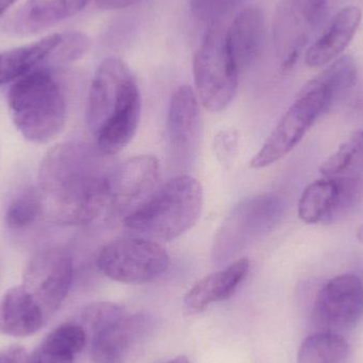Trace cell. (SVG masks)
Returning a JSON list of instances; mask_svg holds the SVG:
<instances>
[{
    "label": "cell",
    "instance_id": "cell-9",
    "mask_svg": "<svg viewBox=\"0 0 363 363\" xmlns=\"http://www.w3.org/2000/svg\"><path fill=\"white\" fill-rule=\"evenodd\" d=\"M72 281L74 262L69 252L61 245H48L30 258L23 273V287L49 318L63 304Z\"/></svg>",
    "mask_w": 363,
    "mask_h": 363
},
{
    "label": "cell",
    "instance_id": "cell-14",
    "mask_svg": "<svg viewBox=\"0 0 363 363\" xmlns=\"http://www.w3.org/2000/svg\"><path fill=\"white\" fill-rule=\"evenodd\" d=\"M200 133V108L198 97L188 85L172 94L166 123L170 165L186 168L196 157Z\"/></svg>",
    "mask_w": 363,
    "mask_h": 363
},
{
    "label": "cell",
    "instance_id": "cell-16",
    "mask_svg": "<svg viewBox=\"0 0 363 363\" xmlns=\"http://www.w3.org/2000/svg\"><path fill=\"white\" fill-rule=\"evenodd\" d=\"M91 0H27L4 23L9 35H33L78 14Z\"/></svg>",
    "mask_w": 363,
    "mask_h": 363
},
{
    "label": "cell",
    "instance_id": "cell-8",
    "mask_svg": "<svg viewBox=\"0 0 363 363\" xmlns=\"http://www.w3.org/2000/svg\"><path fill=\"white\" fill-rule=\"evenodd\" d=\"M97 264L113 281L140 285L163 275L169 268L170 257L161 243L134 235L104 245L98 255Z\"/></svg>",
    "mask_w": 363,
    "mask_h": 363
},
{
    "label": "cell",
    "instance_id": "cell-31",
    "mask_svg": "<svg viewBox=\"0 0 363 363\" xmlns=\"http://www.w3.org/2000/svg\"><path fill=\"white\" fill-rule=\"evenodd\" d=\"M140 1L142 0H96V4L99 8L113 10V9L128 8Z\"/></svg>",
    "mask_w": 363,
    "mask_h": 363
},
{
    "label": "cell",
    "instance_id": "cell-23",
    "mask_svg": "<svg viewBox=\"0 0 363 363\" xmlns=\"http://www.w3.org/2000/svg\"><path fill=\"white\" fill-rule=\"evenodd\" d=\"M319 170L325 178L363 179V130L354 132L320 165Z\"/></svg>",
    "mask_w": 363,
    "mask_h": 363
},
{
    "label": "cell",
    "instance_id": "cell-24",
    "mask_svg": "<svg viewBox=\"0 0 363 363\" xmlns=\"http://www.w3.org/2000/svg\"><path fill=\"white\" fill-rule=\"evenodd\" d=\"M349 356V343L341 335L322 332L303 341L298 363H347Z\"/></svg>",
    "mask_w": 363,
    "mask_h": 363
},
{
    "label": "cell",
    "instance_id": "cell-28",
    "mask_svg": "<svg viewBox=\"0 0 363 363\" xmlns=\"http://www.w3.org/2000/svg\"><path fill=\"white\" fill-rule=\"evenodd\" d=\"M245 0H189L190 10L203 23L216 25Z\"/></svg>",
    "mask_w": 363,
    "mask_h": 363
},
{
    "label": "cell",
    "instance_id": "cell-22",
    "mask_svg": "<svg viewBox=\"0 0 363 363\" xmlns=\"http://www.w3.org/2000/svg\"><path fill=\"white\" fill-rule=\"evenodd\" d=\"M60 40L61 34H52L38 42L0 52V85L18 80L29 74L50 55Z\"/></svg>",
    "mask_w": 363,
    "mask_h": 363
},
{
    "label": "cell",
    "instance_id": "cell-27",
    "mask_svg": "<svg viewBox=\"0 0 363 363\" xmlns=\"http://www.w3.org/2000/svg\"><path fill=\"white\" fill-rule=\"evenodd\" d=\"M125 315L123 308L112 302H98L89 305L81 313V325L91 335L112 325Z\"/></svg>",
    "mask_w": 363,
    "mask_h": 363
},
{
    "label": "cell",
    "instance_id": "cell-20",
    "mask_svg": "<svg viewBox=\"0 0 363 363\" xmlns=\"http://www.w3.org/2000/svg\"><path fill=\"white\" fill-rule=\"evenodd\" d=\"M48 318L35 298L23 287H13L0 300V333L6 336H31Z\"/></svg>",
    "mask_w": 363,
    "mask_h": 363
},
{
    "label": "cell",
    "instance_id": "cell-29",
    "mask_svg": "<svg viewBox=\"0 0 363 363\" xmlns=\"http://www.w3.org/2000/svg\"><path fill=\"white\" fill-rule=\"evenodd\" d=\"M89 44V38L80 32L61 34V40L49 57L57 63L74 61L85 55Z\"/></svg>",
    "mask_w": 363,
    "mask_h": 363
},
{
    "label": "cell",
    "instance_id": "cell-2",
    "mask_svg": "<svg viewBox=\"0 0 363 363\" xmlns=\"http://www.w3.org/2000/svg\"><path fill=\"white\" fill-rule=\"evenodd\" d=\"M142 99L129 66L119 57L100 64L91 81L86 121L96 148L108 157L121 153L140 125Z\"/></svg>",
    "mask_w": 363,
    "mask_h": 363
},
{
    "label": "cell",
    "instance_id": "cell-30",
    "mask_svg": "<svg viewBox=\"0 0 363 363\" xmlns=\"http://www.w3.org/2000/svg\"><path fill=\"white\" fill-rule=\"evenodd\" d=\"M27 351L21 345H13L0 352V363H27Z\"/></svg>",
    "mask_w": 363,
    "mask_h": 363
},
{
    "label": "cell",
    "instance_id": "cell-21",
    "mask_svg": "<svg viewBox=\"0 0 363 363\" xmlns=\"http://www.w3.org/2000/svg\"><path fill=\"white\" fill-rule=\"evenodd\" d=\"M86 342L87 333L80 323L62 324L36 347L27 363H74Z\"/></svg>",
    "mask_w": 363,
    "mask_h": 363
},
{
    "label": "cell",
    "instance_id": "cell-18",
    "mask_svg": "<svg viewBox=\"0 0 363 363\" xmlns=\"http://www.w3.org/2000/svg\"><path fill=\"white\" fill-rule=\"evenodd\" d=\"M249 271V259L239 258L225 268L203 277L186 294V311L191 315L200 313L213 303L228 300L245 281Z\"/></svg>",
    "mask_w": 363,
    "mask_h": 363
},
{
    "label": "cell",
    "instance_id": "cell-11",
    "mask_svg": "<svg viewBox=\"0 0 363 363\" xmlns=\"http://www.w3.org/2000/svg\"><path fill=\"white\" fill-rule=\"evenodd\" d=\"M362 178H325L307 186L298 205L307 224H333L349 216L360 202Z\"/></svg>",
    "mask_w": 363,
    "mask_h": 363
},
{
    "label": "cell",
    "instance_id": "cell-1",
    "mask_svg": "<svg viewBox=\"0 0 363 363\" xmlns=\"http://www.w3.org/2000/svg\"><path fill=\"white\" fill-rule=\"evenodd\" d=\"M108 157L81 143H63L43 159L38 172L44 208L64 225H89L108 215L110 177Z\"/></svg>",
    "mask_w": 363,
    "mask_h": 363
},
{
    "label": "cell",
    "instance_id": "cell-10",
    "mask_svg": "<svg viewBox=\"0 0 363 363\" xmlns=\"http://www.w3.org/2000/svg\"><path fill=\"white\" fill-rule=\"evenodd\" d=\"M328 12V0H283L274 19V43L283 70L298 62Z\"/></svg>",
    "mask_w": 363,
    "mask_h": 363
},
{
    "label": "cell",
    "instance_id": "cell-15",
    "mask_svg": "<svg viewBox=\"0 0 363 363\" xmlns=\"http://www.w3.org/2000/svg\"><path fill=\"white\" fill-rule=\"evenodd\" d=\"M152 319L145 313L123 315L112 325L91 335L93 363H123L134 347L146 338Z\"/></svg>",
    "mask_w": 363,
    "mask_h": 363
},
{
    "label": "cell",
    "instance_id": "cell-3",
    "mask_svg": "<svg viewBox=\"0 0 363 363\" xmlns=\"http://www.w3.org/2000/svg\"><path fill=\"white\" fill-rule=\"evenodd\" d=\"M203 190L200 182L179 174L153 191L123 219L135 236L172 241L189 230L200 218Z\"/></svg>",
    "mask_w": 363,
    "mask_h": 363
},
{
    "label": "cell",
    "instance_id": "cell-7",
    "mask_svg": "<svg viewBox=\"0 0 363 363\" xmlns=\"http://www.w3.org/2000/svg\"><path fill=\"white\" fill-rule=\"evenodd\" d=\"M334 106L325 91L309 81L294 104L283 115L260 150L254 155L250 166L262 169L277 163L289 155L315 125L317 119Z\"/></svg>",
    "mask_w": 363,
    "mask_h": 363
},
{
    "label": "cell",
    "instance_id": "cell-26",
    "mask_svg": "<svg viewBox=\"0 0 363 363\" xmlns=\"http://www.w3.org/2000/svg\"><path fill=\"white\" fill-rule=\"evenodd\" d=\"M44 211L40 190L27 188L19 192L8 205L4 222L11 230H23L35 223Z\"/></svg>",
    "mask_w": 363,
    "mask_h": 363
},
{
    "label": "cell",
    "instance_id": "cell-4",
    "mask_svg": "<svg viewBox=\"0 0 363 363\" xmlns=\"http://www.w3.org/2000/svg\"><path fill=\"white\" fill-rule=\"evenodd\" d=\"M8 104L15 127L29 142L46 144L65 125V98L47 70H32L18 79L9 91Z\"/></svg>",
    "mask_w": 363,
    "mask_h": 363
},
{
    "label": "cell",
    "instance_id": "cell-33",
    "mask_svg": "<svg viewBox=\"0 0 363 363\" xmlns=\"http://www.w3.org/2000/svg\"><path fill=\"white\" fill-rule=\"evenodd\" d=\"M168 363H189V362H188L185 356H179V357L174 358V359H172V362Z\"/></svg>",
    "mask_w": 363,
    "mask_h": 363
},
{
    "label": "cell",
    "instance_id": "cell-6",
    "mask_svg": "<svg viewBox=\"0 0 363 363\" xmlns=\"http://www.w3.org/2000/svg\"><path fill=\"white\" fill-rule=\"evenodd\" d=\"M239 74L226 45V30L213 25L194 57L196 97L209 112L225 110L236 95Z\"/></svg>",
    "mask_w": 363,
    "mask_h": 363
},
{
    "label": "cell",
    "instance_id": "cell-25",
    "mask_svg": "<svg viewBox=\"0 0 363 363\" xmlns=\"http://www.w3.org/2000/svg\"><path fill=\"white\" fill-rule=\"evenodd\" d=\"M357 80V64L351 55H343L335 60L313 79L318 86L326 91L334 106L351 93Z\"/></svg>",
    "mask_w": 363,
    "mask_h": 363
},
{
    "label": "cell",
    "instance_id": "cell-34",
    "mask_svg": "<svg viewBox=\"0 0 363 363\" xmlns=\"http://www.w3.org/2000/svg\"><path fill=\"white\" fill-rule=\"evenodd\" d=\"M357 239L359 242L363 243V224L360 226L359 230H358Z\"/></svg>",
    "mask_w": 363,
    "mask_h": 363
},
{
    "label": "cell",
    "instance_id": "cell-17",
    "mask_svg": "<svg viewBox=\"0 0 363 363\" xmlns=\"http://www.w3.org/2000/svg\"><path fill=\"white\" fill-rule=\"evenodd\" d=\"M266 38V19L262 9L247 6L226 30V45L238 69L251 66L262 52Z\"/></svg>",
    "mask_w": 363,
    "mask_h": 363
},
{
    "label": "cell",
    "instance_id": "cell-5",
    "mask_svg": "<svg viewBox=\"0 0 363 363\" xmlns=\"http://www.w3.org/2000/svg\"><path fill=\"white\" fill-rule=\"evenodd\" d=\"M284 215L285 201L277 194H259L239 202L216 233L211 247L213 264H230L239 254L272 232Z\"/></svg>",
    "mask_w": 363,
    "mask_h": 363
},
{
    "label": "cell",
    "instance_id": "cell-13",
    "mask_svg": "<svg viewBox=\"0 0 363 363\" xmlns=\"http://www.w3.org/2000/svg\"><path fill=\"white\" fill-rule=\"evenodd\" d=\"M161 174L159 160L138 155L113 168L110 177L108 217L131 213L155 190Z\"/></svg>",
    "mask_w": 363,
    "mask_h": 363
},
{
    "label": "cell",
    "instance_id": "cell-12",
    "mask_svg": "<svg viewBox=\"0 0 363 363\" xmlns=\"http://www.w3.org/2000/svg\"><path fill=\"white\" fill-rule=\"evenodd\" d=\"M363 315V281L354 273L330 279L318 292L313 319L328 330H345ZM334 333V332H333Z\"/></svg>",
    "mask_w": 363,
    "mask_h": 363
},
{
    "label": "cell",
    "instance_id": "cell-19",
    "mask_svg": "<svg viewBox=\"0 0 363 363\" xmlns=\"http://www.w3.org/2000/svg\"><path fill=\"white\" fill-rule=\"evenodd\" d=\"M362 12L358 6H345L339 11L322 35L307 49L305 62L309 67H323L338 59L351 44L360 23Z\"/></svg>",
    "mask_w": 363,
    "mask_h": 363
},
{
    "label": "cell",
    "instance_id": "cell-32",
    "mask_svg": "<svg viewBox=\"0 0 363 363\" xmlns=\"http://www.w3.org/2000/svg\"><path fill=\"white\" fill-rule=\"evenodd\" d=\"M16 1L17 0H0V16Z\"/></svg>",
    "mask_w": 363,
    "mask_h": 363
}]
</instances>
